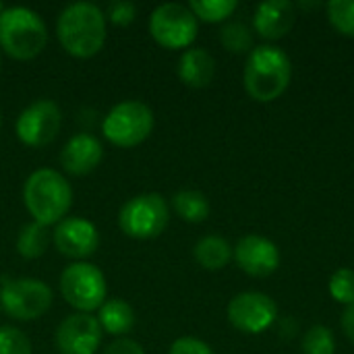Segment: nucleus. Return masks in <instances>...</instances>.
Here are the masks:
<instances>
[{
	"mask_svg": "<svg viewBox=\"0 0 354 354\" xmlns=\"http://www.w3.org/2000/svg\"><path fill=\"white\" fill-rule=\"evenodd\" d=\"M336 338L328 326H313L303 336V354H334Z\"/></svg>",
	"mask_w": 354,
	"mask_h": 354,
	"instance_id": "obj_24",
	"label": "nucleus"
},
{
	"mask_svg": "<svg viewBox=\"0 0 354 354\" xmlns=\"http://www.w3.org/2000/svg\"><path fill=\"white\" fill-rule=\"evenodd\" d=\"M50 243L48 226H41L37 222H29L21 228L17 236V253L25 259H37L46 253Z\"/></svg>",
	"mask_w": 354,
	"mask_h": 354,
	"instance_id": "obj_21",
	"label": "nucleus"
},
{
	"mask_svg": "<svg viewBox=\"0 0 354 354\" xmlns=\"http://www.w3.org/2000/svg\"><path fill=\"white\" fill-rule=\"evenodd\" d=\"M168 222H170V209L160 193H141L129 199L118 214L120 230L127 236L139 241L160 236L166 230Z\"/></svg>",
	"mask_w": 354,
	"mask_h": 354,
	"instance_id": "obj_8",
	"label": "nucleus"
},
{
	"mask_svg": "<svg viewBox=\"0 0 354 354\" xmlns=\"http://www.w3.org/2000/svg\"><path fill=\"white\" fill-rule=\"evenodd\" d=\"M104 354H145V351L139 342L131 338H118L104 351Z\"/></svg>",
	"mask_w": 354,
	"mask_h": 354,
	"instance_id": "obj_30",
	"label": "nucleus"
},
{
	"mask_svg": "<svg viewBox=\"0 0 354 354\" xmlns=\"http://www.w3.org/2000/svg\"><path fill=\"white\" fill-rule=\"evenodd\" d=\"M326 8L332 27L346 37H354V0H332Z\"/></svg>",
	"mask_w": 354,
	"mask_h": 354,
	"instance_id": "obj_25",
	"label": "nucleus"
},
{
	"mask_svg": "<svg viewBox=\"0 0 354 354\" xmlns=\"http://www.w3.org/2000/svg\"><path fill=\"white\" fill-rule=\"evenodd\" d=\"M220 41L232 54H247V52L251 54L253 52V31L249 25H245L241 21L226 23L220 29Z\"/></svg>",
	"mask_w": 354,
	"mask_h": 354,
	"instance_id": "obj_22",
	"label": "nucleus"
},
{
	"mask_svg": "<svg viewBox=\"0 0 354 354\" xmlns=\"http://www.w3.org/2000/svg\"><path fill=\"white\" fill-rule=\"evenodd\" d=\"M340 326H342V332L344 336L354 344V305H348L342 313V319H340Z\"/></svg>",
	"mask_w": 354,
	"mask_h": 354,
	"instance_id": "obj_31",
	"label": "nucleus"
},
{
	"mask_svg": "<svg viewBox=\"0 0 354 354\" xmlns=\"http://www.w3.org/2000/svg\"><path fill=\"white\" fill-rule=\"evenodd\" d=\"M216 60L203 48H189L178 60V79L193 89H203L214 81Z\"/></svg>",
	"mask_w": 354,
	"mask_h": 354,
	"instance_id": "obj_17",
	"label": "nucleus"
},
{
	"mask_svg": "<svg viewBox=\"0 0 354 354\" xmlns=\"http://www.w3.org/2000/svg\"><path fill=\"white\" fill-rule=\"evenodd\" d=\"M48 44L44 19L27 6H10L0 15V48L15 60H31Z\"/></svg>",
	"mask_w": 354,
	"mask_h": 354,
	"instance_id": "obj_4",
	"label": "nucleus"
},
{
	"mask_svg": "<svg viewBox=\"0 0 354 354\" xmlns=\"http://www.w3.org/2000/svg\"><path fill=\"white\" fill-rule=\"evenodd\" d=\"M239 2L236 0H191L189 8L197 17V21L205 23H222L226 21L234 10Z\"/></svg>",
	"mask_w": 354,
	"mask_h": 354,
	"instance_id": "obj_23",
	"label": "nucleus"
},
{
	"mask_svg": "<svg viewBox=\"0 0 354 354\" xmlns=\"http://www.w3.org/2000/svg\"><path fill=\"white\" fill-rule=\"evenodd\" d=\"M0 307L17 322H33L48 313L52 307V290L37 278H10L0 280Z\"/></svg>",
	"mask_w": 354,
	"mask_h": 354,
	"instance_id": "obj_6",
	"label": "nucleus"
},
{
	"mask_svg": "<svg viewBox=\"0 0 354 354\" xmlns=\"http://www.w3.org/2000/svg\"><path fill=\"white\" fill-rule=\"evenodd\" d=\"M62 124V112L52 100H37L29 104L15 122V133L21 143L29 147H44L56 139Z\"/></svg>",
	"mask_w": 354,
	"mask_h": 354,
	"instance_id": "obj_10",
	"label": "nucleus"
},
{
	"mask_svg": "<svg viewBox=\"0 0 354 354\" xmlns=\"http://www.w3.org/2000/svg\"><path fill=\"white\" fill-rule=\"evenodd\" d=\"M197 17L189 6L178 2H166L153 8L149 17V33L166 50L189 48L197 37Z\"/></svg>",
	"mask_w": 354,
	"mask_h": 354,
	"instance_id": "obj_9",
	"label": "nucleus"
},
{
	"mask_svg": "<svg viewBox=\"0 0 354 354\" xmlns=\"http://www.w3.org/2000/svg\"><path fill=\"white\" fill-rule=\"evenodd\" d=\"M102 158H104V147L100 139L89 133L73 135L60 151V164L73 176L89 174L100 166Z\"/></svg>",
	"mask_w": 354,
	"mask_h": 354,
	"instance_id": "obj_15",
	"label": "nucleus"
},
{
	"mask_svg": "<svg viewBox=\"0 0 354 354\" xmlns=\"http://www.w3.org/2000/svg\"><path fill=\"white\" fill-rule=\"evenodd\" d=\"M232 259L253 278H268L280 268V251L276 243L259 234L243 236L232 249Z\"/></svg>",
	"mask_w": 354,
	"mask_h": 354,
	"instance_id": "obj_13",
	"label": "nucleus"
},
{
	"mask_svg": "<svg viewBox=\"0 0 354 354\" xmlns=\"http://www.w3.org/2000/svg\"><path fill=\"white\" fill-rule=\"evenodd\" d=\"M330 295L336 303L354 305V270L340 268L330 278Z\"/></svg>",
	"mask_w": 354,
	"mask_h": 354,
	"instance_id": "obj_26",
	"label": "nucleus"
},
{
	"mask_svg": "<svg viewBox=\"0 0 354 354\" xmlns=\"http://www.w3.org/2000/svg\"><path fill=\"white\" fill-rule=\"evenodd\" d=\"M106 17L110 19L112 25H118V27H127L135 21L137 17V6L133 2H127V0H116V2H110L108 4V12Z\"/></svg>",
	"mask_w": 354,
	"mask_h": 354,
	"instance_id": "obj_28",
	"label": "nucleus"
},
{
	"mask_svg": "<svg viewBox=\"0 0 354 354\" xmlns=\"http://www.w3.org/2000/svg\"><path fill=\"white\" fill-rule=\"evenodd\" d=\"M297 6L288 0H268L255 8L253 27L263 39H280L295 27Z\"/></svg>",
	"mask_w": 354,
	"mask_h": 354,
	"instance_id": "obj_16",
	"label": "nucleus"
},
{
	"mask_svg": "<svg viewBox=\"0 0 354 354\" xmlns=\"http://www.w3.org/2000/svg\"><path fill=\"white\" fill-rule=\"evenodd\" d=\"M60 46L75 58L95 56L106 41V15L97 4L73 2L64 6L56 21Z\"/></svg>",
	"mask_w": 354,
	"mask_h": 354,
	"instance_id": "obj_1",
	"label": "nucleus"
},
{
	"mask_svg": "<svg viewBox=\"0 0 354 354\" xmlns=\"http://www.w3.org/2000/svg\"><path fill=\"white\" fill-rule=\"evenodd\" d=\"M292 62L290 56L278 46H257L245 64V89L261 104L278 100L290 85Z\"/></svg>",
	"mask_w": 354,
	"mask_h": 354,
	"instance_id": "obj_2",
	"label": "nucleus"
},
{
	"mask_svg": "<svg viewBox=\"0 0 354 354\" xmlns=\"http://www.w3.org/2000/svg\"><path fill=\"white\" fill-rule=\"evenodd\" d=\"M172 207H174L178 218H183L185 222H191V224L205 222L207 216H209V201H207V197L201 191H193V189L178 191L172 197Z\"/></svg>",
	"mask_w": 354,
	"mask_h": 354,
	"instance_id": "obj_20",
	"label": "nucleus"
},
{
	"mask_svg": "<svg viewBox=\"0 0 354 354\" xmlns=\"http://www.w3.org/2000/svg\"><path fill=\"white\" fill-rule=\"evenodd\" d=\"M2 10H4V4L0 2V15H2Z\"/></svg>",
	"mask_w": 354,
	"mask_h": 354,
	"instance_id": "obj_32",
	"label": "nucleus"
},
{
	"mask_svg": "<svg viewBox=\"0 0 354 354\" xmlns=\"http://www.w3.org/2000/svg\"><path fill=\"white\" fill-rule=\"evenodd\" d=\"M60 292L77 313H93L106 303L108 286L100 268L87 261H75L60 274Z\"/></svg>",
	"mask_w": 354,
	"mask_h": 354,
	"instance_id": "obj_7",
	"label": "nucleus"
},
{
	"mask_svg": "<svg viewBox=\"0 0 354 354\" xmlns=\"http://www.w3.org/2000/svg\"><path fill=\"white\" fill-rule=\"evenodd\" d=\"M153 131V112L139 100H127L110 108L102 120L104 137L122 149L141 145Z\"/></svg>",
	"mask_w": 354,
	"mask_h": 354,
	"instance_id": "obj_5",
	"label": "nucleus"
},
{
	"mask_svg": "<svg viewBox=\"0 0 354 354\" xmlns=\"http://www.w3.org/2000/svg\"><path fill=\"white\" fill-rule=\"evenodd\" d=\"M54 247L60 255L71 259H85L100 247V232L93 222L85 218H64L52 234Z\"/></svg>",
	"mask_w": 354,
	"mask_h": 354,
	"instance_id": "obj_14",
	"label": "nucleus"
},
{
	"mask_svg": "<svg viewBox=\"0 0 354 354\" xmlns=\"http://www.w3.org/2000/svg\"><path fill=\"white\" fill-rule=\"evenodd\" d=\"M193 255H195V261L203 270L218 272V270H224L230 263V259H232V247H230V243L226 239L216 236V234H209V236H203L195 245Z\"/></svg>",
	"mask_w": 354,
	"mask_h": 354,
	"instance_id": "obj_18",
	"label": "nucleus"
},
{
	"mask_svg": "<svg viewBox=\"0 0 354 354\" xmlns=\"http://www.w3.org/2000/svg\"><path fill=\"white\" fill-rule=\"evenodd\" d=\"M0 354H33L29 338L12 328V326H2L0 328Z\"/></svg>",
	"mask_w": 354,
	"mask_h": 354,
	"instance_id": "obj_27",
	"label": "nucleus"
},
{
	"mask_svg": "<svg viewBox=\"0 0 354 354\" xmlns=\"http://www.w3.org/2000/svg\"><path fill=\"white\" fill-rule=\"evenodd\" d=\"M100 344L102 328L97 317L89 313H73L56 330V348L60 354H95Z\"/></svg>",
	"mask_w": 354,
	"mask_h": 354,
	"instance_id": "obj_12",
	"label": "nucleus"
},
{
	"mask_svg": "<svg viewBox=\"0 0 354 354\" xmlns=\"http://www.w3.org/2000/svg\"><path fill=\"white\" fill-rule=\"evenodd\" d=\"M100 328L102 332H108L112 336L129 334L135 326V311L133 307L122 299H110L100 307Z\"/></svg>",
	"mask_w": 354,
	"mask_h": 354,
	"instance_id": "obj_19",
	"label": "nucleus"
},
{
	"mask_svg": "<svg viewBox=\"0 0 354 354\" xmlns=\"http://www.w3.org/2000/svg\"><path fill=\"white\" fill-rule=\"evenodd\" d=\"M168 354H214L212 346L199 338H191V336H185V338H178L172 342Z\"/></svg>",
	"mask_w": 354,
	"mask_h": 354,
	"instance_id": "obj_29",
	"label": "nucleus"
},
{
	"mask_svg": "<svg viewBox=\"0 0 354 354\" xmlns=\"http://www.w3.org/2000/svg\"><path fill=\"white\" fill-rule=\"evenodd\" d=\"M23 201L33 222L50 226L62 222L68 214L73 205V189L60 172L52 168H39L27 176Z\"/></svg>",
	"mask_w": 354,
	"mask_h": 354,
	"instance_id": "obj_3",
	"label": "nucleus"
},
{
	"mask_svg": "<svg viewBox=\"0 0 354 354\" xmlns=\"http://www.w3.org/2000/svg\"><path fill=\"white\" fill-rule=\"evenodd\" d=\"M276 317L278 305L266 292L247 290L228 303V322L243 334H263L274 326Z\"/></svg>",
	"mask_w": 354,
	"mask_h": 354,
	"instance_id": "obj_11",
	"label": "nucleus"
}]
</instances>
